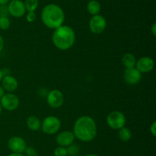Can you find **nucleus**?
Instances as JSON below:
<instances>
[{
	"instance_id": "nucleus-1",
	"label": "nucleus",
	"mask_w": 156,
	"mask_h": 156,
	"mask_svg": "<svg viewBox=\"0 0 156 156\" xmlns=\"http://www.w3.org/2000/svg\"><path fill=\"white\" fill-rule=\"evenodd\" d=\"M73 132L76 139H79L81 142H91L97 136V124L91 116H80L75 122Z\"/></svg>"
},
{
	"instance_id": "nucleus-16",
	"label": "nucleus",
	"mask_w": 156,
	"mask_h": 156,
	"mask_svg": "<svg viewBox=\"0 0 156 156\" xmlns=\"http://www.w3.org/2000/svg\"><path fill=\"white\" fill-rule=\"evenodd\" d=\"M121 62L123 67L126 69L135 67L136 63V58L132 53H126L121 58Z\"/></svg>"
},
{
	"instance_id": "nucleus-20",
	"label": "nucleus",
	"mask_w": 156,
	"mask_h": 156,
	"mask_svg": "<svg viewBox=\"0 0 156 156\" xmlns=\"http://www.w3.org/2000/svg\"><path fill=\"white\" fill-rule=\"evenodd\" d=\"M67 154L69 156H76L79 153V146L76 144H72L67 147Z\"/></svg>"
},
{
	"instance_id": "nucleus-24",
	"label": "nucleus",
	"mask_w": 156,
	"mask_h": 156,
	"mask_svg": "<svg viewBox=\"0 0 156 156\" xmlns=\"http://www.w3.org/2000/svg\"><path fill=\"white\" fill-rule=\"evenodd\" d=\"M24 153L27 156H37V152L36 149L31 146H27Z\"/></svg>"
},
{
	"instance_id": "nucleus-32",
	"label": "nucleus",
	"mask_w": 156,
	"mask_h": 156,
	"mask_svg": "<svg viewBox=\"0 0 156 156\" xmlns=\"http://www.w3.org/2000/svg\"><path fill=\"white\" fill-rule=\"evenodd\" d=\"M3 73H2V70H1V69H0V82H1L2 81V78H3Z\"/></svg>"
},
{
	"instance_id": "nucleus-23",
	"label": "nucleus",
	"mask_w": 156,
	"mask_h": 156,
	"mask_svg": "<svg viewBox=\"0 0 156 156\" xmlns=\"http://www.w3.org/2000/svg\"><path fill=\"white\" fill-rule=\"evenodd\" d=\"M26 20L27 21H28L29 23H32L36 20L37 15L35 12H27V14H26Z\"/></svg>"
},
{
	"instance_id": "nucleus-4",
	"label": "nucleus",
	"mask_w": 156,
	"mask_h": 156,
	"mask_svg": "<svg viewBox=\"0 0 156 156\" xmlns=\"http://www.w3.org/2000/svg\"><path fill=\"white\" fill-rule=\"evenodd\" d=\"M61 128V121L55 116H48L41 122V128L43 132L46 135H54L59 132Z\"/></svg>"
},
{
	"instance_id": "nucleus-12",
	"label": "nucleus",
	"mask_w": 156,
	"mask_h": 156,
	"mask_svg": "<svg viewBox=\"0 0 156 156\" xmlns=\"http://www.w3.org/2000/svg\"><path fill=\"white\" fill-rule=\"evenodd\" d=\"M123 78L126 84L129 85H136L140 82L142 73L136 67L126 69L123 73Z\"/></svg>"
},
{
	"instance_id": "nucleus-26",
	"label": "nucleus",
	"mask_w": 156,
	"mask_h": 156,
	"mask_svg": "<svg viewBox=\"0 0 156 156\" xmlns=\"http://www.w3.org/2000/svg\"><path fill=\"white\" fill-rule=\"evenodd\" d=\"M150 132L153 136H156V122H153L150 125Z\"/></svg>"
},
{
	"instance_id": "nucleus-31",
	"label": "nucleus",
	"mask_w": 156,
	"mask_h": 156,
	"mask_svg": "<svg viewBox=\"0 0 156 156\" xmlns=\"http://www.w3.org/2000/svg\"><path fill=\"white\" fill-rule=\"evenodd\" d=\"M7 156H24L23 154H21V153H13L12 152L11 154H9V155Z\"/></svg>"
},
{
	"instance_id": "nucleus-14",
	"label": "nucleus",
	"mask_w": 156,
	"mask_h": 156,
	"mask_svg": "<svg viewBox=\"0 0 156 156\" xmlns=\"http://www.w3.org/2000/svg\"><path fill=\"white\" fill-rule=\"evenodd\" d=\"M1 82L5 91H7L8 93H14L18 87V80L15 76L11 75H6L3 76Z\"/></svg>"
},
{
	"instance_id": "nucleus-33",
	"label": "nucleus",
	"mask_w": 156,
	"mask_h": 156,
	"mask_svg": "<svg viewBox=\"0 0 156 156\" xmlns=\"http://www.w3.org/2000/svg\"><path fill=\"white\" fill-rule=\"evenodd\" d=\"M85 156H98V155L96 154H87L86 155H85Z\"/></svg>"
},
{
	"instance_id": "nucleus-9",
	"label": "nucleus",
	"mask_w": 156,
	"mask_h": 156,
	"mask_svg": "<svg viewBox=\"0 0 156 156\" xmlns=\"http://www.w3.org/2000/svg\"><path fill=\"white\" fill-rule=\"evenodd\" d=\"M8 148L13 153L23 154L27 148V142L20 136H12L8 140Z\"/></svg>"
},
{
	"instance_id": "nucleus-8",
	"label": "nucleus",
	"mask_w": 156,
	"mask_h": 156,
	"mask_svg": "<svg viewBox=\"0 0 156 156\" xmlns=\"http://www.w3.org/2000/svg\"><path fill=\"white\" fill-rule=\"evenodd\" d=\"M65 101V97L62 91L59 90H52L47 93V102L51 108L59 109L62 106Z\"/></svg>"
},
{
	"instance_id": "nucleus-30",
	"label": "nucleus",
	"mask_w": 156,
	"mask_h": 156,
	"mask_svg": "<svg viewBox=\"0 0 156 156\" xmlns=\"http://www.w3.org/2000/svg\"><path fill=\"white\" fill-rule=\"evenodd\" d=\"M5 90H4V88H3L2 87V85H0V98L2 97V96H3V95L5 94Z\"/></svg>"
},
{
	"instance_id": "nucleus-29",
	"label": "nucleus",
	"mask_w": 156,
	"mask_h": 156,
	"mask_svg": "<svg viewBox=\"0 0 156 156\" xmlns=\"http://www.w3.org/2000/svg\"><path fill=\"white\" fill-rule=\"evenodd\" d=\"M10 0H0V6H5L9 4Z\"/></svg>"
},
{
	"instance_id": "nucleus-19",
	"label": "nucleus",
	"mask_w": 156,
	"mask_h": 156,
	"mask_svg": "<svg viewBox=\"0 0 156 156\" xmlns=\"http://www.w3.org/2000/svg\"><path fill=\"white\" fill-rule=\"evenodd\" d=\"M27 12H35L38 7V0H25L24 2Z\"/></svg>"
},
{
	"instance_id": "nucleus-27",
	"label": "nucleus",
	"mask_w": 156,
	"mask_h": 156,
	"mask_svg": "<svg viewBox=\"0 0 156 156\" xmlns=\"http://www.w3.org/2000/svg\"><path fill=\"white\" fill-rule=\"evenodd\" d=\"M151 32H152V34L153 36H156V24L155 23H154V24L152 25V27H151Z\"/></svg>"
},
{
	"instance_id": "nucleus-6",
	"label": "nucleus",
	"mask_w": 156,
	"mask_h": 156,
	"mask_svg": "<svg viewBox=\"0 0 156 156\" xmlns=\"http://www.w3.org/2000/svg\"><path fill=\"white\" fill-rule=\"evenodd\" d=\"M0 103L4 110L7 111H14L19 106L20 100L18 96L14 93H7L0 98Z\"/></svg>"
},
{
	"instance_id": "nucleus-34",
	"label": "nucleus",
	"mask_w": 156,
	"mask_h": 156,
	"mask_svg": "<svg viewBox=\"0 0 156 156\" xmlns=\"http://www.w3.org/2000/svg\"><path fill=\"white\" fill-rule=\"evenodd\" d=\"M2 106H1V103H0V115L2 114Z\"/></svg>"
},
{
	"instance_id": "nucleus-3",
	"label": "nucleus",
	"mask_w": 156,
	"mask_h": 156,
	"mask_svg": "<svg viewBox=\"0 0 156 156\" xmlns=\"http://www.w3.org/2000/svg\"><path fill=\"white\" fill-rule=\"evenodd\" d=\"M76 39V33L73 28L64 24L54 29L52 35L53 44L60 50H67L71 48L74 45Z\"/></svg>"
},
{
	"instance_id": "nucleus-2",
	"label": "nucleus",
	"mask_w": 156,
	"mask_h": 156,
	"mask_svg": "<svg viewBox=\"0 0 156 156\" xmlns=\"http://www.w3.org/2000/svg\"><path fill=\"white\" fill-rule=\"evenodd\" d=\"M41 20L46 27L54 30L63 24L65 12L58 5L53 3L48 4L42 9Z\"/></svg>"
},
{
	"instance_id": "nucleus-13",
	"label": "nucleus",
	"mask_w": 156,
	"mask_h": 156,
	"mask_svg": "<svg viewBox=\"0 0 156 156\" xmlns=\"http://www.w3.org/2000/svg\"><path fill=\"white\" fill-rule=\"evenodd\" d=\"M75 139L76 137L73 132L66 130V131H62L58 133L56 138V142L59 146L67 148L69 145H72L74 142Z\"/></svg>"
},
{
	"instance_id": "nucleus-22",
	"label": "nucleus",
	"mask_w": 156,
	"mask_h": 156,
	"mask_svg": "<svg viewBox=\"0 0 156 156\" xmlns=\"http://www.w3.org/2000/svg\"><path fill=\"white\" fill-rule=\"evenodd\" d=\"M53 154H54V156H67L68 155V154H67V148L66 147L59 146L58 145L54 149Z\"/></svg>"
},
{
	"instance_id": "nucleus-21",
	"label": "nucleus",
	"mask_w": 156,
	"mask_h": 156,
	"mask_svg": "<svg viewBox=\"0 0 156 156\" xmlns=\"http://www.w3.org/2000/svg\"><path fill=\"white\" fill-rule=\"evenodd\" d=\"M11 21L9 17H2L0 18V29L2 31H6L10 28Z\"/></svg>"
},
{
	"instance_id": "nucleus-25",
	"label": "nucleus",
	"mask_w": 156,
	"mask_h": 156,
	"mask_svg": "<svg viewBox=\"0 0 156 156\" xmlns=\"http://www.w3.org/2000/svg\"><path fill=\"white\" fill-rule=\"evenodd\" d=\"M9 10H8L7 5L5 6H0V18L2 17L9 16Z\"/></svg>"
},
{
	"instance_id": "nucleus-35",
	"label": "nucleus",
	"mask_w": 156,
	"mask_h": 156,
	"mask_svg": "<svg viewBox=\"0 0 156 156\" xmlns=\"http://www.w3.org/2000/svg\"><path fill=\"white\" fill-rule=\"evenodd\" d=\"M67 156H68V155H67Z\"/></svg>"
},
{
	"instance_id": "nucleus-5",
	"label": "nucleus",
	"mask_w": 156,
	"mask_h": 156,
	"mask_svg": "<svg viewBox=\"0 0 156 156\" xmlns=\"http://www.w3.org/2000/svg\"><path fill=\"white\" fill-rule=\"evenodd\" d=\"M106 122L111 129L119 130L125 126L126 118L123 113L116 110V111H112L108 115Z\"/></svg>"
},
{
	"instance_id": "nucleus-17",
	"label": "nucleus",
	"mask_w": 156,
	"mask_h": 156,
	"mask_svg": "<svg viewBox=\"0 0 156 156\" xmlns=\"http://www.w3.org/2000/svg\"><path fill=\"white\" fill-rule=\"evenodd\" d=\"M86 9L88 13L93 16V15H99L101 10V6L97 0H91L87 4Z\"/></svg>"
},
{
	"instance_id": "nucleus-28",
	"label": "nucleus",
	"mask_w": 156,
	"mask_h": 156,
	"mask_svg": "<svg viewBox=\"0 0 156 156\" xmlns=\"http://www.w3.org/2000/svg\"><path fill=\"white\" fill-rule=\"evenodd\" d=\"M3 47H4V39L2 37V35H0V52L2 50Z\"/></svg>"
},
{
	"instance_id": "nucleus-7",
	"label": "nucleus",
	"mask_w": 156,
	"mask_h": 156,
	"mask_svg": "<svg viewBox=\"0 0 156 156\" xmlns=\"http://www.w3.org/2000/svg\"><path fill=\"white\" fill-rule=\"evenodd\" d=\"M89 29L94 35H99L105 32L107 27V20L103 15H93L88 23Z\"/></svg>"
},
{
	"instance_id": "nucleus-18",
	"label": "nucleus",
	"mask_w": 156,
	"mask_h": 156,
	"mask_svg": "<svg viewBox=\"0 0 156 156\" xmlns=\"http://www.w3.org/2000/svg\"><path fill=\"white\" fill-rule=\"evenodd\" d=\"M118 137L122 142H129L132 138V132L129 128L123 126L118 130Z\"/></svg>"
},
{
	"instance_id": "nucleus-11",
	"label": "nucleus",
	"mask_w": 156,
	"mask_h": 156,
	"mask_svg": "<svg viewBox=\"0 0 156 156\" xmlns=\"http://www.w3.org/2000/svg\"><path fill=\"white\" fill-rule=\"evenodd\" d=\"M155 66L154 60L150 57H142L136 60L135 67L141 73H148L152 71Z\"/></svg>"
},
{
	"instance_id": "nucleus-10",
	"label": "nucleus",
	"mask_w": 156,
	"mask_h": 156,
	"mask_svg": "<svg viewBox=\"0 0 156 156\" xmlns=\"http://www.w3.org/2000/svg\"><path fill=\"white\" fill-rule=\"evenodd\" d=\"M9 15L14 18H21L26 14L24 2L21 0H11L7 5Z\"/></svg>"
},
{
	"instance_id": "nucleus-36",
	"label": "nucleus",
	"mask_w": 156,
	"mask_h": 156,
	"mask_svg": "<svg viewBox=\"0 0 156 156\" xmlns=\"http://www.w3.org/2000/svg\"><path fill=\"white\" fill-rule=\"evenodd\" d=\"M69 1H70V0H69Z\"/></svg>"
},
{
	"instance_id": "nucleus-15",
	"label": "nucleus",
	"mask_w": 156,
	"mask_h": 156,
	"mask_svg": "<svg viewBox=\"0 0 156 156\" xmlns=\"http://www.w3.org/2000/svg\"><path fill=\"white\" fill-rule=\"evenodd\" d=\"M26 125L29 129L36 132L41 129V121L37 116H30L29 117H27V120H26Z\"/></svg>"
}]
</instances>
